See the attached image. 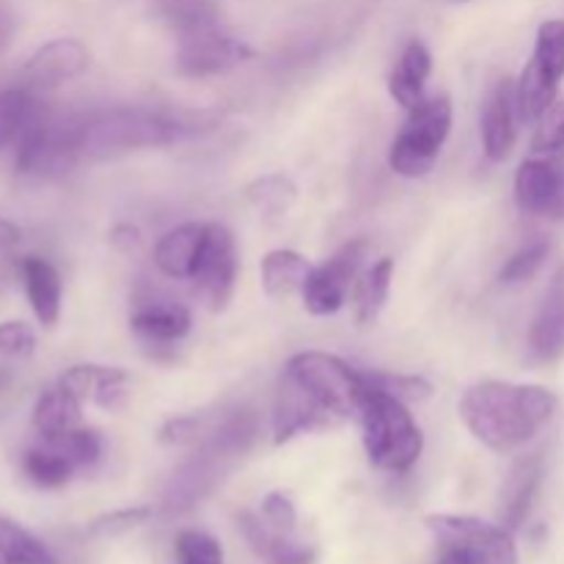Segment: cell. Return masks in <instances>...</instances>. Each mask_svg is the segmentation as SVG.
<instances>
[{
  "instance_id": "6",
  "label": "cell",
  "mask_w": 564,
  "mask_h": 564,
  "mask_svg": "<svg viewBox=\"0 0 564 564\" xmlns=\"http://www.w3.org/2000/svg\"><path fill=\"white\" fill-rule=\"evenodd\" d=\"M452 130V102L449 97L422 99L413 110H408V121L389 149V165L394 174L416 180L433 171L441 149Z\"/></svg>"
},
{
  "instance_id": "31",
  "label": "cell",
  "mask_w": 564,
  "mask_h": 564,
  "mask_svg": "<svg viewBox=\"0 0 564 564\" xmlns=\"http://www.w3.org/2000/svg\"><path fill=\"white\" fill-rule=\"evenodd\" d=\"M361 375L372 389L386 391V394L405 402V405L408 402L430 400V394H433V386H430L424 378H416V375H391V372H361Z\"/></svg>"
},
{
  "instance_id": "39",
  "label": "cell",
  "mask_w": 564,
  "mask_h": 564,
  "mask_svg": "<svg viewBox=\"0 0 564 564\" xmlns=\"http://www.w3.org/2000/svg\"><path fill=\"white\" fill-rule=\"evenodd\" d=\"M11 36H14V17L6 9H0V55H3L6 47L11 44Z\"/></svg>"
},
{
  "instance_id": "21",
  "label": "cell",
  "mask_w": 564,
  "mask_h": 564,
  "mask_svg": "<svg viewBox=\"0 0 564 564\" xmlns=\"http://www.w3.org/2000/svg\"><path fill=\"white\" fill-rule=\"evenodd\" d=\"M433 58L422 42H411L402 50L394 72L389 77V91L405 110H413L424 99V83H427Z\"/></svg>"
},
{
  "instance_id": "37",
  "label": "cell",
  "mask_w": 564,
  "mask_h": 564,
  "mask_svg": "<svg viewBox=\"0 0 564 564\" xmlns=\"http://www.w3.org/2000/svg\"><path fill=\"white\" fill-rule=\"evenodd\" d=\"M110 242H113L116 251L121 253H135L141 248V235H138L135 226H116L110 231Z\"/></svg>"
},
{
  "instance_id": "19",
  "label": "cell",
  "mask_w": 564,
  "mask_h": 564,
  "mask_svg": "<svg viewBox=\"0 0 564 564\" xmlns=\"http://www.w3.org/2000/svg\"><path fill=\"white\" fill-rule=\"evenodd\" d=\"M132 330H135L138 339H143L147 345H176L180 339H185L191 334V312H187L182 303L163 301L152 303V306H141L130 319Z\"/></svg>"
},
{
  "instance_id": "11",
  "label": "cell",
  "mask_w": 564,
  "mask_h": 564,
  "mask_svg": "<svg viewBox=\"0 0 564 564\" xmlns=\"http://www.w3.org/2000/svg\"><path fill=\"white\" fill-rule=\"evenodd\" d=\"M91 64V53L77 39H53L42 44L22 66V80L31 91H47L75 80Z\"/></svg>"
},
{
  "instance_id": "10",
  "label": "cell",
  "mask_w": 564,
  "mask_h": 564,
  "mask_svg": "<svg viewBox=\"0 0 564 564\" xmlns=\"http://www.w3.org/2000/svg\"><path fill=\"white\" fill-rule=\"evenodd\" d=\"M253 55L240 39L220 31V25L196 28V31L180 33L176 47V72L185 77H213L246 64Z\"/></svg>"
},
{
  "instance_id": "3",
  "label": "cell",
  "mask_w": 564,
  "mask_h": 564,
  "mask_svg": "<svg viewBox=\"0 0 564 564\" xmlns=\"http://www.w3.org/2000/svg\"><path fill=\"white\" fill-rule=\"evenodd\" d=\"M77 154L80 160H108L138 149L169 147L182 127L174 119L143 108H113L75 116Z\"/></svg>"
},
{
  "instance_id": "17",
  "label": "cell",
  "mask_w": 564,
  "mask_h": 564,
  "mask_svg": "<svg viewBox=\"0 0 564 564\" xmlns=\"http://www.w3.org/2000/svg\"><path fill=\"white\" fill-rule=\"evenodd\" d=\"M69 394L80 402H97L102 408H119L124 400L127 372L116 367H97V364H77L58 378Z\"/></svg>"
},
{
  "instance_id": "28",
  "label": "cell",
  "mask_w": 564,
  "mask_h": 564,
  "mask_svg": "<svg viewBox=\"0 0 564 564\" xmlns=\"http://www.w3.org/2000/svg\"><path fill=\"white\" fill-rule=\"evenodd\" d=\"M246 198L251 202V207L257 213H262L264 218H279V215L290 213V207L297 198V187L290 176L284 174H268L253 180L246 187Z\"/></svg>"
},
{
  "instance_id": "25",
  "label": "cell",
  "mask_w": 564,
  "mask_h": 564,
  "mask_svg": "<svg viewBox=\"0 0 564 564\" xmlns=\"http://www.w3.org/2000/svg\"><path fill=\"white\" fill-rule=\"evenodd\" d=\"M262 286L270 297H286L292 292H303V284L312 275V264L306 257H301L297 251H270L262 259Z\"/></svg>"
},
{
  "instance_id": "1",
  "label": "cell",
  "mask_w": 564,
  "mask_h": 564,
  "mask_svg": "<svg viewBox=\"0 0 564 564\" xmlns=\"http://www.w3.org/2000/svg\"><path fill=\"white\" fill-rule=\"evenodd\" d=\"M364 389V375L341 358L319 350L292 356L275 394V444H286L301 433L334 427L345 419L358 416Z\"/></svg>"
},
{
  "instance_id": "9",
  "label": "cell",
  "mask_w": 564,
  "mask_h": 564,
  "mask_svg": "<svg viewBox=\"0 0 564 564\" xmlns=\"http://www.w3.org/2000/svg\"><path fill=\"white\" fill-rule=\"evenodd\" d=\"M367 240H350L328 262L314 268L301 292L308 312L317 314V317H328V314L339 312L347 303L350 286H356L358 275H361V264L367 259Z\"/></svg>"
},
{
  "instance_id": "27",
  "label": "cell",
  "mask_w": 564,
  "mask_h": 564,
  "mask_svg": "<svg viewBox=\"0 0 564 564\" xmlns=\"http://www.w3.org/2000/svg\"><path fill=\"white\" fill-rule=\"evenodd\" d=\"M0 564H58L53 551L22 529L20 523L0 518Z\"/></svg>"
},
{
  "instance_id": "23",
  "label": "cell",
  "mask_w": 564,
  "mask_h": 564,
  "mask_svg": "<svg viewBox=\"0 0 564 564\" xmlns=\"http://www.w3.org/2000/svg\"><path fill=\"white\" fill-rule=\"evenodd\" d=\"M44 116V108L31 88H6L0 91V152L17 147L28 130Z\"/></svg>"
},
{
  "instance_id": "18",
  "label": "cell",
  "mask_w": 564,
  "mask_h": 564,
  "mask_svg": "<svg viewBox=\"0 0 564 564\" xmlns=\"http://www.w3.org/2000/svg\"><path fill=\"white\" fill-rule=\"evenodd\" d=\"M204 231H207V224H185L160 237L154 246V264L160 273L174 281H191L198 253H202Z\"/></svg>"
},
{
  "instance_id": "14",
  "label": "cell",
  "mask_w": 564,
  "mask_h": 564,
  "mask_svg": "<svg viewBox=\"0 0 564 564\" xmlns=\"http://www.w3.org/2000/svg\"><path fill=\"white\" fill-rule=\"evenodd\" d=\"M564 171L554 160H527L516 174V202L521 213L549 218Z\"/></svg>"
},
{
  "instance_id": "13",
  "label": "cell",
  "mask_w": 564,
  "mask_h": 564,
  "mask_svg": "<svg viewBox=\"0 0 564 564\" xmlns=\"http://www.w3.org/2000/svg\"><path fill=\"white\" fill-rule=\"evenodd\" d=\"M529 350L538 361L564 356V268L556 270L529 330Z\"/></svg>"
},
{
  "instance_id": "30",
  "label": "cell",
  "mask_w": 564,
  "mask_h": 564,
  "mask_svg": "<svg viewBox=\"0 0 564 564\" xmlns=\"http://www.w3.org/2000/svg\"><path fill=\"white\" fill-rule=\"evenodd\" d=\"M47 444H53L55 449L64 452L77 468H88L102 457V438H99L97 430H88V427H77L72 433L64 435H55V438H42Z\"/></svg>"
},
{
  "instance_id": "5",
  "label": "cell",
  "mask_w": 564,
  "mask_h": 564,
  "mask_svg": "<svg viewBox=\"0 0 564 564\" xmlns=\"http://www.w3.org/2000/svg\"><path fill=\"white\" fill-rule=\"evenodd\" d=\"M427 529L438 540L433 564H518V549L505 527L471 516H430Z\"/></svg>"
},
{
  "instance_id": "2",
  "label": "cell",
  "mask_w": 564,
  "mask_h": 564,
  "mask_svg": "<svg viewBox=\"0 0 564 564\" xmlns=\"http://www.w3.org/2000/svg\"><path fill=\"white\" fill-rule=\"evenodd\" d=\"M556 411V397L543 386L485 380L460 400V416L477 441L494 452H512L532 441Z\"/></svg>"
},
{
  "instance_id": "33",
  "label": "cell",
  "mask_w": 564,
  "mask_h": 564,
  "mask_svg": "<svg viewBox=\"0 0 564 564\" xmlns=\"http://www.w3.org/2000/svg\"><path fill=\"white\" fill-rule=\"evenodd\" d=\"M532 149L538 154H545V158L564 152V99H554L538 119Z\"/></svg>"
},
{
  "instance_id": "36",
  "label": "cell",
  "mask_w": 564,
  "mask_h": 564,
  "mask_svg": "<svg viewBox=\"0 0 564 564\" xmlns=\"http://www.w3.org/2000/svg\"><path fill=\"white\" fill-rule=\"evenodd\" d=\"M259 516H262V521L268 523V527L279 529V532H286V534L295 532L297 512H295V505H292V499L286 494L264 496L262 512H259Z\"/></svg>"
},
{
  "instance_id": "7",
  "label": "cell",
  "mask_w": 564,
  "mask_h": 564,
  "mask_svg": "<svg viewBox=\"0 0 564 564\" xmlns=\"http://www.w3.org/2000/svg\"><path fill=\"white\" fill-rule=\"evenodd\" d=\"M564 77V20H549L540 25L532 61L523 66L516 83L518 119L538 121L556 99Z\"/></svg>"
},
{
  "instance_id": "41",
  "label": "cell",
  "mask_w": 564,
  "mask_h": 564,
  "mask_svg": "<svg viewBox=\"0 0 564 564\" xmlns=\"http://www.w3.org/2000/svg\"><path fill=\"white\" fill-rule=\"evenodd\" d=\"M0 383H3V378H0Z\"/></svg>"
},
{
  "instance_id": "20",
  "label": "cell",
  "mask_w": 564,
  "mask_h": 564,
  "mask_svg": "<svg viewBox=\"0 0 564 564\" xmlns=\"http://www.w3.org/2000/svg\"><path fill=\"white\" fill-rule=\"evenodd\" d=\"M540 477H543V460H540V455L523 457V460H518L512 466L505 490H501V518H505L507 527L516 529L527 521L534 496H538Z\"/></svg>"
},
{
  "instance_id": "4",
  "label": "cell",
  "mask_w": 564,
  "mask_h": 564,
  "mask_svg": "<svg viewBox=\"0 0 564 564\" xmlns=\"http://www.w3.org/2000/svg\"><path fill=\"white\" fill-rule=\"evenodd\" d=\"M367 383V380H364ZM358 419L364 427V449L369 463L383 471H408L422 457L424 435L405 402L394 400L386 391L367 383L358 405Z\"/></svg>"
},
{
  "instance_id": "38",
  "label": "cell",
  "mask_w": 564,
  "mask_h": 564,
  "mask_svg": "<svg viewBox=\"0 0 564 564\" xmlns=\"http://www.w3.org/2000/svg\"><path fill=\"white\" fill-rule=\"evenodd\" d=\"M22 231L20 226L11 224V220L0 218V251H6V248H14L17 242H20Z\"/></svg>"
},
{
  "instance_id": "35",
  "label": "cell",
  "mask_w": 564,
  "mask_h": 564,
  "mask_svg": "<svg viewBox=\"0 0 564 564\" xmlns=\"http://www.w3.org/2000/svg\"><path fill=\"white\" fill-rule=\"evenodd\" d=\"M36 350V334L22 319H6L0 323V356L3 358H28Z\"/></svg>"
},
{
  "instance_id": "8",
  "label": "cell",
  "mask_w": 564,
  "mask_h": 564,
  "mask_svg": "<svg viewBox=\"0 0 564 564\" xmlns=\"http://www.w3.org/2000/svg\"><path fill=\"white\" fill-rule=\"evenodd\" d=\"M237 270H240V259H237L235 235L226 226L207 224L202 253H198L191 281L196 284V295L202 297L209 312H224L226 303L231 301L237 286Z\"/></svg>"
},
{
  "instance_id": "40",
  "label": "cell",
  "mask_w": 564,
  "mask_h": 564,
  "mask_svg": "<svg viewBox=\"0 0 564 564\" xmlns=\"http://www.w3.org/2000/svg\"><path fill=\"white\" fill-rule=\"evenodd\" d=\"M549 218L551 220H564V176H562L560 193H556V202H554V207H551Z\"/></svg>"
},
{
  "instance_id": "12",
  "label": "cell",
  "mask_w": 564,
  "mask_h": 564,
  "mask_svg": "<svg viewBox=\"0 0 564 564\" xmlns=\"http://www.w3.org/2000/svg\"><path fill=\"white\" fill-rule=\"evenodd\" d=\"M518 105H516V83L499 80L490 91L488 105L482 113V147L488 160L501 163L510 158L518 138Z\"/></svg>"
},
{
  "instance_id": "22",
  "label": "cell",
  "mask_w": 564,
  "mask_h": 564,
  "mask_svg": "<svg viewBox=\"0 0 564 564\" xmlns=\"http://www.w3.org/2000/svg\"><path fill=\"white\" fill-rule=\"evenodd\" d=\"M80 411L83 402L75 394H69L64 386L55 383L53 389H47L36 400L33 430L39 433V438H55V435L72 433V430L80 427Z\"/></svg>"
},
{
  "instance_id": "24",
  "label": "cell",
  "mask_w": 564,
  "mask_h": 564,
  "mask_svg": "<svg viewBox=\"0 0 564 564\" xmlns=\"http://www.w3.org/2000/svg\"><path fill=\"white\" fill-rule=\"evenodd\" d=\"M391 279H394V259H380L367 273L358 275L352 286V312H356L358 325H372L380 317L389 301Z\"/></svg>"
},
{
  "instance_id": "26",
  "label": "cell",
  "mask_w": 564,
  "mask_h": 564,
  "mask_svg": "<svg viewBox=\"0 0 564 564\" xmlns=\"http://www.w3.org/2000/svg\"><path fill=\"white\" fill-rule=\"evenodd\" d=\"M75 463L64 452L55 449L53 444H47V441H42V444L33 446V449H28L22 455V474L28 477V482L42 490L64 488L75 477Z\"/></svg>"
},
{
  "instance_id": "34",
  "label": "cell",
  "mask_w": 564,
  "mask_h": 564,
  "mask_svg": "<svg viewBox=\"0 0 564 564\" xmlns=\"http://www.w3.org/2000/svg\"><path fill=\"white\" fill-rule=\"evenodd\" d=\"M176 564H224V549L215 538L204 532H180L174 543Z\"/></svg>"
},
{
  "instance_id": "15",
  "label": "cell",
  "mask_w": 564,
  "mask_h": 564,
  "mask_svg": "<svg viewBox=\"0 0 564 564\" xmlns=\"http://www.w3.org/2000/svg\"><path fill=\"white\" fill-rule=\"evenodd\" d=\"M240 529L248 543H251V549L259 554V560H264V564H314V560H317V551L312 545L268 527L262 516L246 512L240 518Z\"/></svg>"
},
{
  "instance_id": "16",
  "label": "cell",
  "mask_w": 564,
  "mask_h": 564,
  "mask_svg": "<svg viewBox=\"0 0 564 564\" xmlns=\"http://www.w3.org/2000/svg\"><path fill=\"white\" fill-rule=\"evenodd\" d=\"M20 273L33 317H36L39 325H44V328H53L61 317V297H64L61 273L42 257L22 259Z\"/></svg>"
},
{
  "instance_id": "32",
  "label": "cell",
  "mask_w": 564,
  "mask_h": 564,
  "mask_svg": "<svg viewBox=\"0 0 564 564\" xmlns=\"http://www.w3.org/2000/svg\"><path fill=\"white\" fill-rule=\"evenodd\" d=\"M549 253H551L549 240H534L529 242V246H523L521 251L512 253V257L507 259L505 268H501V284L516 286V284H523V281L534 279L538 270L545 264V259H549Z\"/></svg>"
},
{
  "instance_id": "29",
  "label": "cell",
  "mask_w": 564,
  "mask_h": 564,
  "mask_svg": "<svg viewBox=\"0 0 564 564\" xmlns=\"http://www.w3.org/2000/svg\"><path fill=\"white\" fill-rule=\"evenodd\" d=\"M160 11L180 33L218 25V11L213 9L209 0H160Z\"/></svg>"
}]
</instances>
